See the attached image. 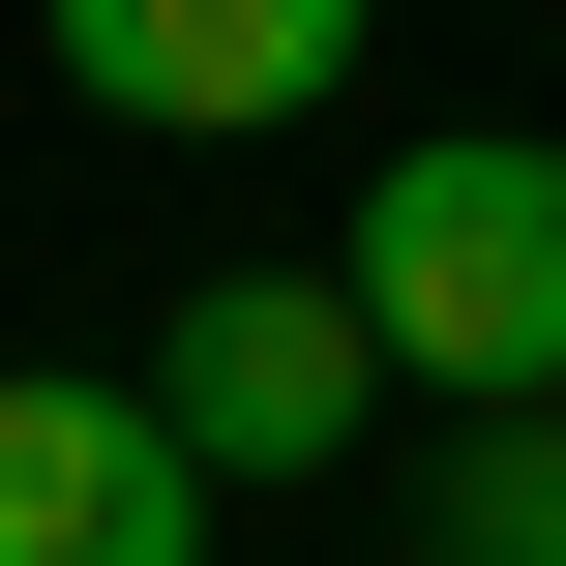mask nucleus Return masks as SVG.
I'll return each instance as SVG.
<instances>
[{
  "label": "nucleus",
  "instance_id": "nucleus-1",
  "mask_svg": "<svg viewBox=\"0 0 566 566\" xmlns=\"http://www.w3.org/2000/svg\"><path fill=\"white\" fill-rule=\"evenodd\" d=\"M328 269H358V328H388L418 388L566 418V149H388Z\"/></svg>",
  "mask_w": 566,
  "mask_h": 566
},
{
  "label": "nucleus",
  "instance_id": "nucleus-2",
  "mask_svg": "<svg viewBox=\"0 0 566 566\" xmlns=\"http://www.w3.org/2000/svg\"><path fill=\"white\" fill-rule=\"evenodd\" d=\"M388 388H418V358L358 328V269H209V298L149 328V418H179L209 478H358Z\"/></svg>",
  "mask_w": 566,
  "mask_h": 566
},
{
  "label": "nucleus",
  "instance_id": "nucleus-3",
  "mask_svg": "<svg viewBox=\"0 0 566 566\" xmlns=\"http://www.w3.org/2000/svg\"><path fill=\"white\" fill-rule=\"evenodd\" d=\"M209 507H239V478L149 418V358H119V388H90V358L0 388V566H209Z\"/></svg>",
  "mask_w": 566,
  "mask_h": 566
},
{
  "label": "nucleus",
  "instance_id": "nucleus-4",
  "mask_svg": "<svg viewBox=\"0 0 566 566\" xmlns=\"http://www.w3.org/2000/svg\"><path fill=\"white\" fill-rule=\"evenodd\" d=\"M60 90L149 119V149H239V119H328L358 90V0H60Z\"/></svg>",
  "mask_w": 566,
  "mask_h": 566
},
{
  "label": "nucleus",
  "instance_id": "nucleus-5",
  "mask_svg": "<svg viewBox=\"0 0 566 566\" xmlns=\"http://www.w3.org/2000/svg\"><path fill=\"white\" fill-rule=\"evenodd\" d=\"M418 537H448V566H566V418H478Z\"/></svg>",
  "mask_w": 566,
  "mask_h": 566
}]
</instances>
